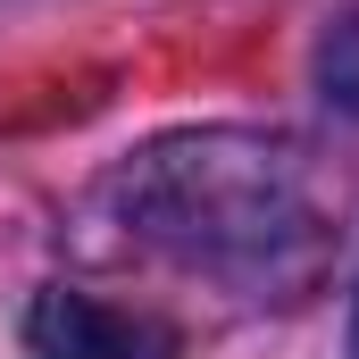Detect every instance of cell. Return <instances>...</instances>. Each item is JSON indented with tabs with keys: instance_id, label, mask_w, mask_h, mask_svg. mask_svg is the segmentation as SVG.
<instances>
[{
	"instance_id": "1",
	"label": "cell",
	"mask_w": 359,
	"mask_h": 359,
	"mask_svg": "<svg viewBox=\"0 0 359 359\" xmlns=\"http://www.w3.org/2000/svg\"><path fill=\"white\" fill-rule=\"evenodd\" d=\"M109 217L142 251L251 301H292L326 259V209L301 151L234 126L142 142L109 176Z\"/></svg>"
},
{
	"instance_id": "2",
	"label": "cell",
	"mask_w": 359,
	"mask_h": 359,
	"mask_svg": "<svg viewBox=\"0 0 359 359\" xmlns=\"http://www.w3.org/2000/svg\"><path fill=\"white\" fill-rule=\"evenodd\" d=\"M25 351L34 359H184L176 326L159 309H126L76 284H50L25 309Z\"/></svg>"
},
{
	"instance_id": "3",
	"label": "cell",
	"mask_w": 359,
	"mask_h": 359,
	"mask_svg": "<svg viewBox=\"0 0 359 359\" xmlns=\"http://www.w3.org/2000/svg\"><path fill=\"white\" fill-rule=\"evenodd\" d=\"M318 92H326V109L359 117V17L326 25V42H318Z\"/></svg>"
},
{
	"instance_id": "4",
	"label": "cell",
	"mask_w": 359,
	"mask_h": 359,
	"mask_svg": "<svg viewBox=\"0 0 359 359\" xmlns=\"http://www.w3.org/2000/svg\"><path fill=\"white\" fill-rule=\"evenodd\" d=\"M351 359H359V309H351Z\"/></svg>"
}]
</instances>
